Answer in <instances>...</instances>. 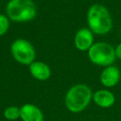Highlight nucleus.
Returning <instances> with one entry per match:
<instances>
[{
	"instance_id": "nucleus-13",
	"label": "nucleus",
	"mask_w": 121,
	"mask_h": 121,
	"mask_svg": "<svg viewBox=\"0 0 121 121\" xmlns=\"http://www.w3.org/2000/svg\"><path fill=\"white\" fill-rule=\"evenodd\" d=\"M114 52H115L116 59L121 60V42H119V43L114 47Z\"/></svg>"
},
{
	"instance_id": "nucleus-14",
	"label": "nucleus",
	"mask_w": 121,
	"mask_h": 121,
	"mask_svg": "<svg viewBox=\"0 0 121 121\" xmlns=\"http://www.w3.org/2000/svg\"><path fill=\"white\" fill-rule=\"evenodd\" d=\"M120 37H121V30H120Z\"/></svg>"
},
{
	"instance_id": "nucleus-4",
	"label": "nucleus",
	"mask_w": 121,
	"mask_h": 121,
	"mask_svg": "<svg viewBox=\"0 0 121 121\" xmlns=\"http://www.w3.org/2000/svg\"><path fill=\"white\" fill-rule=\"evenodd\" d=\"M88 58L96 66L103 67L111 66L116 60L114 47L108 42H95L88 50Z\"/></svg>"
},
{
	"instance_id": "nucleus-10",
	"label": "nucleus",
	"mask_w": 121,
	"mask_h": 121,
	"mask_svg": "<svg viewBox=\"0 0 121 121\" xmlns=\"http://www.w3.org/2000/svg\"><path fill=\"white\" fill-rule=\"evenodd\" d=\"M28 66L30 74L37 81H45L48 80L52 76L51 68L45 62L34 60Z\"/></svg>"
},
{
	"instance_id": "nucleus-6",
	"label": "nucleus",
	"mask_w": 121,
	"mask_h": 121,
	"mask_svg": "<svg viewBox=\"0 0 121 121\" xmlns=\"http://www.w3.org/2000/svg\"><path fill=\"white\" fill-rule=\"evenodd\" d=\"M120 79V70L114 65L104 67L99 75V81L105 88H113L119 84Z\"/></svg>"
},
{
	"instance_id": "nucleus-1",
	"label": "nucleus",
	"mask_w": 121,
	"mask_h": 121,
	"mask_svg": "<svg viewBox=\"0 0 121 121\" xmlns=\"http://www.w3.org/2000/svg\"><path fill=\"white\" fill-rule=\"evenodd\" d=\"M89 28L94 34L105 35L113 27V18L109 9L100 4H92L86 15Z\"/></svg>"
},
{
	"instance_id": "nucleus-2",
	"label": "nucleus",
	"mask_w": 121,
	"mask_h": 121,
	"mask_svg": "<svg viewBox=\"0 0 121 121\" xmlns=\"http://www.w3.org/2000/svg\"><path fill=\"white\" fill-rule=\"evenodd\" d=\"M93 93L91 88L85 84H76L66 92L65 104L69 111L80 113L87 108L92 100Z\"/></svg>"
},
{
	"instance_id": "nucleus-11",
	"label": "nucleus",
	"mask_w": 121,
	"mask_h": 121,
	"mask_svg": "<svg viewBox=\"0 0 121 121\" xmlns=\"http://www.w3.org/2000/svg\"><path fill=\"white\" fill-rule=\"evenodd\" d=\"M4 116L8 120H17L20 118V108L15 105L9 106L4 109Z\"/></svg>"
},
{
	"instance_id": "nucleus-7",
	"label": "nucleus",
	"mask_w": 121,
	"mask_h": 121,
	"mask_svg": "<svg viewBox=\"0 0 121 121\" xmlns=\"http://www.w3.org/2000/svg\"><path fill=\"white\" fill-rule=\"evenodd\" d=\"M94 43V33L90 30L89 27H83L76 32L74 37V44L77 50L81 52H88Z\"/></svg>"
},
{
	"instance_id": "nucleus-12",
	"label": "nucleus",
	"mask_w": 121,
	"mask_h": 121,
	"mask_svg": "<svg viewBox=\"0 0 121 121\" xmlns=\"http://www.w3.org/2000/svg\"><path fill=\"white\" fill-rule=\"evenodd\" d=\"M9 18L6 15L0 14V37L4 36L9 28Z\"/></svg>"
},
{
	"instance_id": "nucleus-5",
	"label": "nucleus",
	"mask_w": 121,
	"mask_h": 121,
	"mask_svg": "<svg viewBox=\"0 0 121 121\" xmlns=\"http://www.w3.org/2000/svg\"><path fill=\"white\" fill-rule=\"evenodd\" d=\"M10 51L14 60L22 65L29 66L35 60V48L32 44L26 39H16L11 45Z\"/></svg>"
},
{
	"instance_id": "nucleus-9",
	"label": "nucleus",
	"mask_w": 121,
	"mask_h": 121,
	"mask_svg": "<svg viewBox=\"0 0 121 121\" xmlns=\"http://www.w3.org/2000/svg\"><path fill=\"white\" fill-rule=\"evenodd\" d=\"M20 119L22 121H43L44 115L37 105L25 104L20 107Z\"/></svg>"
},
{
	"instance_id": "nucleus-3",
	"label": "nucleus",
	"mask_w": 121,
	"mask_h": 121,
	"mask_svg": "<svg viewBox=\"0 0 121 121\" xmlns=\"http://www.w3.org/2000/svg\"><path fill=\"white\" fill-rule=\"evenodd\" d=\"M37 13V6L32 0H9L6 5L7 17L15 22L32 21Z\"/></svg>"
},
{
	"instance_id": "nucleus-8",
	"label": "nucleus",
	"mask_w": 121,
	"mask_h": 121,
	"mask_svg": "<svg viewBox=\"0 0 121 121\" xmlns=\"http://www.w3.org/2000/svg\"><path fill=\"white\" fill-rule=\"evenodd\" d=\"M92 100L97 106L103 109L112 107L116 101L115 95L109 90L101 89L93 93Z\"/></svg>"
}]
</instances>
